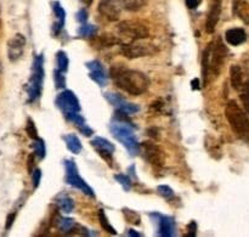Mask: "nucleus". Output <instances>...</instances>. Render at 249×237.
I'll return each mask as SVG.
<instances>
[{"label": "nucleus", "mask_w": 249, "mask_h": 237, "mask_svg": "<svg viewBox=\"0 0 249 237\" xmlns=\"http://www.w3.org/2000/svg\"><path fill=\"white\" fill-rule=\"evenodd\" d=\"M117 33L122 39H125V43H131V41L142 40L150 36V31L146 24L140 21H134V19H128L123 21L117 26ZM123 43V40H122Z\"/></svg>", "instance_id": "423d86ee"}, {"label": "nucleus", "mask_w": 249, "mask_h": 237, "mask_svg": "<svg viewBox=\"0 0 249 237\" xmlns=\"http://www.w3.org/2000/svg\"><path fill=\"white\" fill-rule=\"evenodd\" d=\"M225 116L231 129L242 140L249 141V117L246 109H241L236 101H229L225 107Z\"/></svg>", "instance_id": "20e7f679"}, {"label": "nucleus", "mask_w": 249, "mask_h": 237, "mask_svg": "<svg viewBox=\"0 0 249 237\" xmlns=\"http://www.w3.org/2000/svg\"><path fill=\"white\" fill-rule=\"evenodd\" d=\"M128 172H129V175H130L133 179H136V174H135V165H130V167L128 168Z\"/></svg>", "instance_id": "a18cd8bd"}, {"label": "nucleus", "mask_w": 249, "mask_h": 237, "mask_svg": "<svg viewBox=\"0 0 249 237\" xmlns=\"http://www.w3.org/2000/svg\"><path fill=\"white\" fill-rule=\"evenodd\" d=\"M111 77L119 89L134 96L143 94L150 87V79L145 73L129 70L124 66H113L111 68Z\"/></svg>", "instance_id": "f03ea898"}, {"label": "nucleus", "mask_w": 249, "mask_h": 237, "mask_svg": "<svg viewBox=\"0 0 249 237\" xmlns=\"http://www.w3.org/2000/svg\"><path fill=\"white\" fill-rule=\"evenodd\" d=\"M229 49L224 44L223 39L218 36L212 40L204 49L202 54V77H203V87L208 84L209 79L218 77L221 72L224 62L228 57Z\"/></svg>", "instance_id": "f257e3e1"}, {"label": "nucleus", "mask_w": 249, "mask_h": 237, "mask_svg": "<svg viewBox=\"0 0 249 237\" xmlns=\"http://www.w3.org/2000/svg\"><path fill=\"white\" fill-rule=\"evenodd\" d=\"M240 99L242 101L243 109L249 114V79L243 83L242 88L240 89Z\"/></svg>", "instance_id": "7c9ffc66"}, {"label": "nucleus", "mask_w": 249, "mask_h": 237, "mask_svg": "<svg viewBox=\"0 0 249 237\" xmlns=\"http://www.w3.org/2000/svg\"><path fill=\"white\" fill-rule=\"evenodd\" d=\"M100 15L107 19V21H117L121 17L122 7L117 4L116 0H101L99 2Z\"/></svg>", "instance_id": "dca6fc26"}, {"label": "nucleus", "mask_w": 249, "mask_h": 237, "mask_svg": "<svg viewBox=\"0 0 249 237\" xmlns=\"http://www.w3.org/2000/svg\"><path fill=\"white\" fill-rule=\"evenodd\" d=\"M65 73L60 72L58 70H56L55 72H53V78H55V84H56V88H58V89H62V88H65L66 85V77Z\"/></svg>", "instance_id": "e433bc0d"}, {"label": "nucleus", "mask_w": 249, "mask_h": 237, "mask_svg": "<svg viewBox=\"0 0 249 237\" xmlns=\"http://www.w3.org/2000/svg\"><path fill=\"white\" fill-rule=\"evenodd\" d=\"M105 99L112 105V106L116 107V109L118 111L124 112L126 114H134V113H138L140 111V106L136 104H133V102H129L124 99L122 95L117 94V92H105Z\"/></svg>", "instance_id": "ddd939ff"}, {"label": "nucleus", "mask_w": 249, "mask_h": 237, "mask_svg": "<svg viewBox=\"0 0 249 237\" xmlns=\"http://www.w3.org/2000/svg\"><path fill=\"white\" fill-rule=\"evenodd\" d=\"M140 153H142L143 160L147 161L155 168H163L165 164V153L157 144L145 141L140 145Z\"/></svg>", "instance_id": "9d476101"}, {"label": "nucleus", "mask_w": 249, "mask_h": 237, "mask_svg": "<svg viewBox=\"0 0 249 237\" xmlns=\"http://www.w3.org/2000/svg\"><path fill=\"white\" fill-rule=\"evenodd\" d=\"M26 133H27V135L32 139V140H36V139H38V130H36V124H34V122L32 121L31 118L27 119Z\"/></svg>", "instance_id": "c9c22d12"}, {"label": "nucleus", "mask_w": 249, "mask_h": 237, "mask_svg": "<svg viewBox=\"0 0 249 237\" xmlns=\"http://www.w3.org/2000/svg\"><path fill=\"white\" fill-rule=\"evenodd\" d=\"M158 51V46L151 43H141L140 40L123 43L121 46V53L128 58H139L145 56L155 55Z\"/></svg>", "instance_id": "6e6552de"}, {"label": "nucleus", "mask_w": 249, "mask_h": 237, "mask_svg": "<svg viewBox=\"0 0 249 237\" xmlns=\"http://www.w3.org/2000/svg\"><path fill=\"white\" fill-rule=\"evenodd\" d=\"M128 236H136V237H141L142 235H141V234H139V233H136L135 230H128Z\"/></svg>", "instance_id": "de8ad7c7"}, {"label": "nucleus", "mask_w": 249, "mask_h": 237, "mask_svg": "<svg viewBox=\"0 0 249 237\" xmlns=\"http://www.w3.org/2000/svg\"><path fill=\"white\" fill-rule=\"evenodd\" d=\"M123 214L125 220L128 221L129 224H133V225H140L141 224V217L138 212L131 211L129 208H123Z\"/></svg>", "instance_id": "2f4dec72"}, {"label": "nucleus", "mask_w": 249, "mask_h": 237, "mask_svg": "<svg viewBox=\"0 0 249 237\" xmlns=\"http://www.w3.org/2000/svg\"><path fill=\"white\" fill-rule=\"evenodd\" d=\"M51 6H53V11L56 17V22L53 26V34L55 36H57L58 34L61 33V31L63 29V27H65L66 11L63 10V7L61 6V4L58 1H53V4H51Z\"/></svg>", "instance_id": "a211bd4d"}, {"label": "nucleus", "mask_w": 249, "mask_h": 237, "mask_svg": "<svg viewBox=\"0 0 249 237\" xmlns=\"http://www.w3.org/2000/svg\"><path fill=\"white\" fill-rule=\"evenodd\" d=\"M85 66L89 70L90 79L94 80L99 87H106L107 82H108V74H107V71L105 68L104 63L99 60H92L87 62Z\"/></svg>", "instance_id": "4468645a"}, {"label": "nucleus", "mask_w": 249, "mask_h": 237, "mask_svg": "<svg viewBox=\"0 0 249 237\" xmlns=\"http://www.w3.org/2000/svg\"><path fill=\"white\" fill-rule=\"evenodd\" d=\"M148 135L151 136V138H153V139H158L160 138V135H158V130L157 129H155V128H151V129H148Z\"/></svg>", "instance_id": "c03bdc74"}, {"label": "nucleus", "mask_w": 249, "mask_h": 237, "mask_svg": "<svg viewBox=\"0 0 249 237\" xmlns=\"http://www.w3.org/2000/svg\"><path fill=\"white\" fill-rule=\"evenodd\" d=\"M32 148H33V153L36 155V157L38 160H44L46 156V147L45 143H44L43 139H36L33 140V144H32Z\"/></svg>", "instance_id": "bb28decb"}, {"label": "nucleus", "mask_w": 249, "mask_h": 237, "mask_svg": "<svg viewBox=\"0 0 249 237\" xmlns=\"http://www.w3.org/2000/svg\"><path fill=\"white\" fill-rule=\"evenodd\" d=\"M44 77H45V71H44V55L34 56L33 63H32L31 77H29L28 85H27V94H28V102L33 104L40 97L43 91Z\"/></svg>", "instance_id": "39448f33"}, {"label": "nucleus", "mask_w": 249, "mask_h": 237, "mask_svg": "<svg viewBox=\"0 0 249 237\" xmlns=\"http://www.w3.org/2000/svg\"><path fill=\"white\" fill-rule=\"evenodd\" d=\"M75 18H77V21L79 22V23H85L88 19V11L85 9H82L79 10V11L77 12V15H75Z\"/></svg>", "instance_id": "ea45409f"}, {"label": "nucleus", "mask_w": 249, "mask_h": 237, "mask_svg": "<svg viewBox=\"0 0 249 237\" xmlns=\"http://www.w3.org/2000/svg\"><path fill=\"white\" fill-rule=\"evenodd\" d=\"M90 145L95 148V151L99 153L102 160L108 163L109 167H113V153L116 151V146L111 141L105 138L96 136L90 141Z\"/></svg>", "instance_id": "f8f14e48"}, {"label": "nucleus", "mask_w": 249, "mask_h": 237, "mask_svg": "<svg viewBox=\"0 0 249 237\" xmlns=\"http://www.w3.org/2000/svg\"><path fill=\"white\" fill-rule=\"evenodd\" d=\"M114 180H117V182L122 185V187H123L125 191H130L131 190V185H133V182H131V179L129 175L116 174L114 175Z\"/></svg>", "instance_id": "72a5a7b5"}, {"label": "nucleus", "mask_w": 249, "mask_h": 237, "mask_svg": "<svg viewBox=\"0 0 249 237\" xmlns=\"http://www.w3.org/2000/svg\"><path fill=\"white\" fill-rule=\"evenodd\" d=\"M41 180V170L39 168H34V170L32 172V182H33V189H36L40 184Z\"/></svg>", "instance_id": "4c0bfd02"}, {"label": "nucleus", "mask_w": 249, "mask_h": 237, "mask_svg": "<svg viewBox=\"0 0 249 237\" xmlns=\"http://www.w3.org/2000/svg\"><path fill=\"white\" fill-rule=\"evenodd\" d=\"M206 148L208 150V152L211 153V156H213L214 158H216V160L220 158V144H218V141L214 138H212L211 135L206 136Z\"/></svg>", "instance_id": "a878e982"}, {"label": "nucleus", "mask_w": 249, "mask_h": 237, "mask_svg": "<svg viewBox=\"0 0 249 237\" xmlns=\"http://www.w3.org/2000/svg\"><path fill=\"white\" fill-rule=\"evenodd\" d=\"M56 62H57V70L60 72L66 73L68 71V65H70V60H68V56L65 51L60 50L56 54Z\"/></svg>", "instance_id": "c85d7f7f"}, {"label": "nucleus", "mask_w": 249, "mask_h": 237, "mask_svg": "<svg viewBox=\"0 0 249 237\" xmlns=\"http://www.w3.org/2000/svg\"><path fill=\"white\" fill-rule=\"evenodd\" d=\"M57 228L60 229L62 233H70L73 229H75V223L72 218H63V217H58L57 223H56Z\"/></svg>", "instance_id": "cd10ccee"}, {"label": "nucleus", "mask_w": 249, "mask_h": 237, "mask_svg": "<svg viewBox=\"0 0 249 237\" xmlns=\"http://www.w3.org/2000/svg\"><path fill=\"white\" fill-rule=\"evenodd\" d=\"M235 14L245 22L249 24V2L246 0H235Z\"/></svg>", "instance_id": "5701e85b"}, {"label": "nucleus", "mask_w": 249, "mask_h": 237, "mask_svg": "<svg viewBox=\"0 0 249 237\" xmlns=\"http://www.w3.org/2000/svg\"><path fill=\"white\" fill-rule=\"evenodd\" d=\"M225 40L232 46H238L247 40V34L243 28H231L225 33Z\"/></svg>", "instance_id": "6ab92c4d"}, {"label": "nucleus", "mask_w": 249, "mask_h": 237, "mask_svg": "<svg viewBox=\"0 0 249 237\" xmlns=\"http://www.w3.org/2000/svg\"><path fill=\"white\" fill-rule=\"evenodd\" d=\"M94 48L96 49H105V48H111V46L118 45L122 44V40L119 36H112V34H102V36H96L94 40L91 41Z\"/></svg>", "instance_id": "aec40b11"}, {"label": "nucleus", "mask_w": 249, "mask_h": 237, "mask_svg": "<svg viewBox=\"0 0 249 237\" xmlns=\"http://www.w3.org/2000/svg\"><path fill=\"white\" fill-rule=\"evenodd\" d=\"M197 235V224L196 221H191V223L187 225V237H194Z\"/></svg>", "instance_id": "a19ab883"}, {"label": "nucleus", "mask_w": 249, "mask_h": 237, "mask_svg": "<svg viewBox=\"0 0 249 237\" xmlns=\"http://www.w3.org/2000/svg\"><path fill=\"white\" fill-rule=\"evenodd\" d=\"M62 139L66 143L67 148L73 155H79L82 152V143H80V139L75 134H67V135H63Z\"/></svg>", "instance_id": "4be33fe9"}, {"label": "nucleus", "mask_w": 249, "mask_h": 237, "mask_svg": "<svg viewBox=\"0 0 249 237\" xmlns=\"http://www.w3.org/2000/svg\"><path fill=\"white\" fill-rule=\"evenodd\" d=\"M185 2H186V6L189 7V9L195 10L201 5L202 0H185Z\"/></svg>", "instance_id": "37998d69"}, {"label": "nucleus", "mask_w": 249, "mask_h": 237, "mask_svg": "<svg viewBox=\"0 0 249 237\" xmlns=\"http://www.w3.org/2000/svg\"><path fill=\"white\" fill-rule=\"evenodd\" d=\"M57 204L61 211L66 214H70L74 211V201L72 197L66 194H61L57 196Z\"/></svg>", "instance_id": "b1692460"}, {"label": "nucleus", "mask_w": 249, "mask_h": 237, "mask_svg": "<svg viewBox=\"0 0 249 237\" xmlns=\"http://www.w3.org/2000/svg\"><path fill=\"white\" fill-rule=\"evenodd\" d=\"M16 214H17L16 211H12L11 213L7 216L6 224H5V230H6V231H9L10 229H11V226L14 225V221H15V219H16Z\"/></svg>", "instance_id": "58836bf2"}, {"label": "nucleus", "mask_w": 249, "mask_h": 237, "mask_svg": "<svg viewBox=\"0 0 249 237\" xmlns=\"http://www.w3.org/2000/svg\"><path fill=\"white\" fill-rule=\"evenodd\" d=\"M116 1L122 9L126 11H139L146 4V0H116Z\"/></svg>", "instance_id": "393cba45"}, {"label": "nucleus", "mask_w": 249, "mask_h": 237, "mask_svg": "<svg viewBox=\"0 0 249 237\" xmlns=\"http://www.w3.org/2000/svg\"><path fill=\"white\" fill-rule=\"evenodd\" d=\"M163 105H164V102L162 101V100H157V101H153L152 104H151V111H155V112H160L163 109Z\"/></svg>", "instance_id": "79ce46f5"}, {"label": "nucleus", "mask_w": 249, "mask_h": 237, "mask_svg": "<svg viewBox=\"0 0 249 237\" xmlns=\"http://www.w3.org/2000/svg\"><path fill=\"white\" fill-rule=\"evenodd\" d=\"M191 84H192V89H194V90H198L199 88H201V87H199V80L197 79V78L195 80H192Z\"/></svg>", "instance_id": "49530a36"}, {"label": "nucleus", "mask_w": 249, "mask_h": 237, "mask_svg": "<svg viewBox=\"0 0 249 237\" xmlns=\"http://www.w3.org/2000/svg\"><path fill=\"white\" fill-rule=\"evenodd\" d=\"M151 218V220L153 221V224H156L157 226V235L162 237H173L177 236V223H175V219L173 217L169 216H163V214L157 213H150L148 214Z\"/></svg>", "instance_id": "9b49d317"}, {"label": "nucleus", "mask_w": 249, "mask_h": 237, "mask_svg": "<svg viewBox=\"0 0 249 237\" xmlns=\"http://www.w3.org/2000/svg\"><path fill=\"white\" fill-rule=\"evenodd\" d=\"M221 14V1L220 0H213L209 6L208 15H207L206 22V32L208 34H213L215 31V27L218 24L219 18Z\"/></svg>", "instance_id": "f3484780"}, {"label": "nucleus", "mask_w": 249, "mask_h": 237, "mask_svg": "<svg viewBox=\"0 0 249 237\" xmlns=\"http://www.w3.org/2000/svg\"><path fill=\"white\" fill-rule=\"evenodd\" d=\"M99 221H100V225L102 226V229H104L105 231H107V233L111 234V235H117V230L111 225V224H109L108 218H107L104 209H100L99 211Z\"/></svg>", "instance_id": "c756f323"}, {"label": "nucleus", "mask_w": 249, "mask_h": 237, "mask_svg": "<svg viewBox=\"0 0 249 237\" xmlns=\"http://www.w3.org/2000/svg\"><path fill=\"white\" fill-rule=\"evenodd\" d=\"M56 106L61 109L65 118L80 112V102L72 90H63L56 97Z\"/></svg>", "instance_id": "1a4fd4ad"}, {"label": "nucleus", "mask_w": 249, "mask_h": 237, "mask_svg": "<svg viewBox=\"0 0 249 237\" xmlns=\"http://www.w3.org/2000/svg\"><path fill=\"white\" fill-rule=\"evenodd\" d=\"M97 32V27L92 26V24H85L83 23V26H80L78 28V34H79L82 38H91L95 36Z\"/></svg>", "instance_id": "473e14b6"}, {"label": "nucleus", "mask_w": 249, "mask_h": 237, "mask_svg": "<svg viewBox=\"0 0 249 237\" xmlns=\"http://www.w3.org/2000/svg\"><path fill=\"white\" fill-rule=\"evenodd\" d=\"M63 165H65V170H66V184L71 185L74 189L80 190L84 195L87 196L91 197V199H95V192L89 185L87 184L84 179L80 177L79 170H78L77 164L74 163V161L72 160H65L63 161Z\"/></svg>", "instance_id": "0eeeda50"}, {"label": "nucleus", "mask_w": 249, "mask_h": 237, "mask_svg": "<svg viewBox=\"0 0 249 237\" xmlns=\"http://www.w3.org/2000/svg\"><path fill=\"white\" fill-rule=\"evenodd\" d=\"M157 192L160 196H162L163 199L168 200V201L174 197V191H173L172 187H169L168 185H160V186H158Z\"/></svg>", "instance_id": "f704fd0d"}, {"label": "nucleus", "mask_w": 249, "mask_h": 237, "mask_svg": "<svg viewBox=\"0 0 249 237\" xmlns=\"http://www.w3.org/2000/svg\"><path fill=\"white\" fill-rule=\"evenodd\" d=\"M82 1L87 5H91V2L94 1V0H82Z\"/></svg>", "instance_id": "09e8293b"}, {"label": "nucleus", "mask_w": 249, "mask_h": 237, "mask_svg": "<svg viewBox=\"0 0 249 237\" xmlns=\"http://www.w3.org/2000/svg\"><path fill=\"white\" fill-rule=\"evenodd\" d=\"M230 80H231V85H232L233 89L237 90V91H240V89L242 88L243 83H245L246 80H245V78H243L242 68H241L238 65L231 66Z\"/></svg>", "instance_id": "412c9836"}, {"label": "nucleus", "mask_w": 249, "mask_h": 237, "mask_svg": "<svg viewBox=\"0 0 249 237\" xmlns=\"http://www.w3.org/2000/svg\"><path fill=\"white\" fill-rule=\"evenodd\" d=\"M126 116L129 114L117 109L113 121L109 124V131L113 138L128 150L131 156H138L140 153L141 144H139L138 138L135 136V131H134L135 127L133 122L126 118Z\"/></svg>", "instance_id": "7ed1b4c3"}, {"label": "nucleus", "mask_w": 249, "mask_h": 237, "mask_svg": "<svg viewBox=\"0 0 249 237\" xmlns=\"http://www.w3.org/2000/svg\"><path fill=\"white\" fill-rule=\"evenodd\" d=\"M26 38L22 34H16L7 41V57L11 62H16L23 56Z\"/></svg>", "instance_id": "2eb2a0df"}]
</instances>
